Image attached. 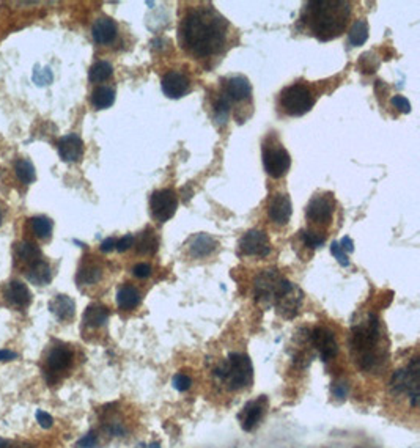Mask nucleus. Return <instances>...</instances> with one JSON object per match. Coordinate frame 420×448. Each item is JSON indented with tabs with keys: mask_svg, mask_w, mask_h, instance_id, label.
Returning <instances> with one entry per match:
<instances>
[{
	"mask_svg": "<svg viewBox=\"0 0 420 448\" xmlns=\"http://www.w3.org/2000/svg\"><path fill=\"white\" fill-rule=\"evenodd\" d=\"M227 21L211 8L192 10L179 25V43L196 57L217 54L227 40Z\"/></svg>",
	"mask_w": 420,
	"mask_h": 448,
	"instance_id": "f257e3e1",
	"label": "nucleus"
},
{
	"mask_svg": "<svg viewBox=\"0 0 420 448\" xmlns=\"http://www.w3.org/2000/svg\"><path fill=\"white\" fill-rule=\"evenodd\" d=\"M351 353L356 365L364 373H378L387 362V348L383 346V327L377 315L368 313L353 326Z\"/></svg>",
	"mask_w": 420,
	"mask_h": 448,
	"instance_id": "f03ea898",
	"label": "nucleus"
},
{
	"mask_svg": "<svg viewBox=\"0 0 420 448\" xmlns=\"http://www.w3.org/2000/svg\"><path fill=\"white\" fill-rule=\"evenodd\" d=\"M307 24L312 34L321 41L334 40L341 35L350 18V4L348 2H309L306 5Z\"/></svg>",
	"mask_w": 420,
	"mask_h": 448,
	"instance_id": "7ed1b4c3",
	"label": "nucleus"
},
{
	"mask_svg": "<svg viewBox=\"0 0 420 448\" xmlns=\"http://www.w3.org/2000/svg\"><path fill=\"white\" fill-rule=\"evenodd\" d=\"M216 378L231 392L248 388L254 382V367L245 354L233 353L216 369Z\"/></svg>",
	"mask_w": 420,
	"mask_h": 448,
	"instance_id": "20e7f679",
	"label": "nucleus"
},
{
	"mask_svg": "<svg viewBox=\"0 0 420 448\" xmlns=\"http://www.w3.org/2000/svg\"><path fill=\"white\" fill-rule=\"evenodd\" d=\"M419 384H420V362L419 357L411 359L408 367L397 369L391 379V392L393 395H408L412 407L419 405Z\"/></svg>",
	"mask_w": 420,
	"mask_h": 448,
	"instance_id": "39448f33",
	"label": "nucleus"
},
{
	"mask_svg": "<svg viewBox=\"0 0 420 448\" xmlns=\"http://www.w3.org/2000/svg\"><path fill=\"white\" fill-rule=\"evenodd\" d=\"M280 107L283 109V112L290 116H302L307 112H310V109L313 107V96L312 92L302 83H293L287 88L282 90L280 93Z\"/></svg>",
	"mask_w": 420,
	"mask_h": 448,
	"instance_id": "423d86ee",
	"label": "nucleus"
},
{
	"mask_svg": "<svg viewBox=\"0 0 420 448\" xmlns=\"http://www.w3.org/2000/svg\"><path fill=\"white\" fill-rule=\"evenodd\" d=\"M285 283H287V278H283L277 271L274 269L263 271L254 282L255 302L264 308L274 307L276 299L280 294V291Z\"/></svg>",
	"mask_w": 420,
	"mask_h": 448,
	"instance_id": "0eeeda50",
	"label": "nucleus"
},
{
	"mask_svg": "<svg viewBox=\"0 0 420 448\" xmlns=\"http://www.w3.org/2000/svg\"><path fill=\"white\" fill-rule=\"evenodd\" d=\"M263 165L271 178H282L292 165V158L285 148L277 142H271L263 145Z\"/></svg>",
	"mask_w": 420,
	"mask_h": 448,
	"instance_id": "6e6552de",
	"label": "nucleus"
},
{
	"mask_svg": "<svg viewBox=\"0 0 420 448\" xmlns=\"http://www.w3.org/2000/svg\"><path fill=\"white\" fill-rule=\"evenodd\" d=\"M178 208V197L172 189H159L153 192L150 198L151 217L159 224H164L173 217Z\"/></svg>",
	"mask_w": 420,
	"mask_h": 448,
	"instance_id": "1a4fd4ad",
	"label": "nucleus"
},
{
	"mask_svg": "<svg viewBox=\"0 0 420 448\" xmlns=\"http://www.w3.org/2000/svg\"><path fill=\"white\" fill-rule=\"evenodd\" d=\"M302 297V291L296 287V285L287 280V283L283 285L280 294L277 296L274 302L277 313L285 318V320H293V318L299 313Z\"/></svg>",
	"mask_w": 420,
	"mask_h": 448,
	"instance_id": "9d476101",
	"label": "nucleus"
},
{
	"mask_svg": "<svg viewBox=\"0 0 420 448\" xmlns=\"http://www.w3.org/2000/svg\"><path fill=\"white\" fill-rule=\"evenodd\" d=\"M334 205L331 194H316L306 206V217L315 224H329L334 214Z\"/></svg>",
	"mask_w": 420,
	"mask_h": 448,
	"instance_id": "9b49d317",
	"label": "nucleus"
},
{
	"mask_svg": "<svg viewBox=\"0 0 420 448\" xmlns=\"http://www.w3.org/2000/svg\"><path fill=\"white\" fill-rule=\"evenodd\" d=\"M240 250L248 257H268L271 252L269 238L262 230H249L240 239Z\"/></svg>",
	"mask_w": 420,
	"mask_h": 448,
	"instance_id": "f8f14e48",
	"label": "nucleus"
},
{
	"mask_svg": "<svg viewBox=\"0 0 420 448\" xmlns=\"http://www.w3.org/2000/svg\"><path fill=\"white\" fill-rule=\"evenodd\" d=\"M310 340H312L313 348L318 351L320 359L323 362H329L334 359L339 353V345L337 340H335L334 334L326 327H315L312 335H310Z\"/></svg>",
	"mask_w": 420,
	"mask_h": 448,
	"instance_id": "ddd939ff",
	"label": "nucleus"
},
{
	"mask_svg": "<svg viewBox=\"0 0 420 448\" xmlns=\"http://www.w3.org/2000/svg\"><path fill=\"white\" fill-rule=\"evenodd\" d=\"M268 409V400L264 397H260L257 400H252L249 401L248 405H245L240 415H238V419H240V423H241V428L244 431H252L254 428L260 423L262 419L264 417V412H266Z\"/></svg>",
	"mask_w": 420,
	"mask_h": 448,
	"instance_id": "4468645a",
	"label": "nucleus"
},
{
	"mask_svg": "<svg viewBox=\"0 0 420 448\" xmlns=\"http://www.w3.org/2000/svg\"><path fill=\"white\" fill-rule=\"evenodd\" d=\"M191 90V81L181 71H170L163 77V92L172 100L183 98Z\"/></svg>",
	"mask_w": 420,
	"mask_h": 448,
	"instance_id": "2eb2a0df",
	"label": "nucleus"
},
{
	"mask_svg": "<svg viewBox=\"0 0 420 448\" xmlns=\"http://www.w3.org/2000/svg\"><path fill=\"white\" fill-rule=\"evenodd\" d=\"M73 363V353L67 346H55L49 351V354L46 357V368L48 374L57 376L63 374Z\"/></svg>",
	"mask_w": 420,
	"mask_h": 448,
	"instance_id": "dca6fc26",
	"label": "nucleus"
},
{
	"mask_svg": "<svg viewBox=\"0 0 420 448\" xmlns=\"http://www.w3.org/2000/svg\"><path fill=\"white\" fill-rule=\"evenodd\" d=\"M293 206L287 194H276L268 203V216L277 225H287L292 217Z\"/></svg>",
	"mask_w": 420,
	"mask_h": 448,
	"instance_id": "f3484780",
	"label": "nucleus"
},
{
	"mask_svg": "<svg viewBox=\"0 0 420 448\" xmlns=\"http://www.w3.org/2000/svg\"><path fill=\"white\" fill-rule=\"evenodd\" d=\"M59 154L65 162L81 161L83 154V142L77 134H68L59 140Z\"/></svg>",
	"mask_w": 420,
	"mask_h": 448,
	"instance_id": "a211bd4d",
	"label": "nucleus"
},
{
	"mask_svg": "<svg viewBox=\"0 0 420 448\" xmlns=\"http://www.w3.org/2000/svg\"><path fill=\"white\" fill-rule=\"evenodd\" d=\"M186 247L192 258H205L216 250L217 243L215 238L206 235V233H198L189 239Z\"/></svg>",
	"mask_w": 420,
	"mask_h": 448,
	"instance_id": "6ab92c4d",
	"label": "nucleus"
},
{
	"mask_svg": "<svg viewBox=\"0 0 420 448\" xmlns=\"http://www.w3.org/2000/svg\"><path fill=\"white\" fill-rule=\"evenodd\" d=\"M118 27L111 18H98L93 22L92 35L98 44H111L117 38Z\"/></svg>",
	"mask_w": 420,
	"mask_h": 448,
	"instance_id": "aec40b11",
	"label": "nucleus"
},
{
	"mask_svg": "<svg viewBox=\"0 0 420 448\" xmlns=\"http://www.w3.org/2000/svg\"><path fill=\"white\" fill-rule=\"evenodd\" d=\"M5 299L13 307L25 308L32 302V294L27 285L19 280H13L5 288Z\"/></svg>",
	"mask_w": 420,
	"mask_h": 448,
	"instance_id": "412c9836",
	"label": "nucleus"
},
{
	"mask_svg": "<svg viewBox=\"0 0 420 448\" xmlns=\"http://www.w3.org/2000/svg\"><path fill=\"white\" fill-rule=\"evenodd\" d=\"M252 93V87L248 81V77L244 76H233L230 77L225 87V98L229 101H243L248 100Z\"/></svg>",
	"mask_w": 420,
	"mask_h": 448,
	"instance_id": "4be33fe9",
	"label": "nucleus"
},
{
	"mask_svg": "<svg viewBox=\"0 0 420 448\" xmlns=\"http://www.w3.org/2000/svg\"><path fill=\"white\" fill-rule=\"evenodd\" d=\"M25 277L30 283L36 285V287H46L53 280V269L46 262H38L29 264L27 271H25Z\"/></svg>",
	"mask_w": 420,
	"mask_h": 448,
	"instance_id": "5701e85b",
	"label": "nucleus"
},
{
	"mask_svg": "<svg viewBox=\"0 0 420 448\" xmlns=\"http://www.w3.org/2000/svg\"><path fill=\"white\" fill-rule=\"evenodd\" d=\"M49 310L55 315L57 320L71 321L76 315V304L69 296L59 294L49 302Z\"/></svg>",
	"mask_w": 420,
	"mask_h": 448,
	"instance_id": "b1692460",
	"label": "nucleus"
},
{
	"mask_svg": "<svg viewBox=\"0 0 420 448\" xmlns=\"http://www.w3.org/2000/svg\"><path fill=\"white\" fill-rule=\"evenodd\" d=\"M107 320H109V308L106 307V305L92 304L88 305L86 311H83V324H86L87 327H92V329L101 327L104 326Z\"/></svg>",
	"mask_w": 420,
	"mask_h": 448,
	"instance_id": "393cba45",
	"label": "nucleus"
},
{
	"mask_svg": "<svg viewBox=\"0 0 420 448\" xmlns=\"http://www.w3.org/2000/svg\"><path fill=\"white\" fill-rule=\"evenodd\" d=\"M142 301V296L137 288L131 287V285H123L117 291V305L121 310H134L139 307Z\"/></svg>",
	"mask_w": 420,
	"mask_h": 448,
	"instance_id": "a878e982",
	"label": "nucleus"
},
{
	"mask_svg": "<svg viewBox=\"0 0 420 448\" xmlns=\"http://www.w3.org/2000/svg\"><path fill=\"white\" fill-rule=\"evenodd\" d=\"M101 277H102V269L98 264L90 263V264H83L79 269V272H77L76 282L82 285V287L83 285H95L101 280Z\"/></svg>",
	"mask_w": 420,
	"mask_h": 448,
	"instance_id": "bb28decb",
	"label": "nucleus"
},
{
	"mask_svg": "<svg viewBox=\"0 0 420 448\" xmlns=\"http://www.w3.org/2000/svg\"><path fill=\"white\" fill-rule=\"evenodd\" d=\"M158 236L151 229H147L139 235L137 241V252L140 255H153L158 252Z\"/></svg>",
	"mask_w": 420,
	"mask_h": 448,
	"instance_id": "cd10ccee",
	"label": "nucleus"
},
{
	"mask_svg": "<svg viewBox=\"0 0 420 448\" xmlns=\"http://www.w3.org/2000/svg\"><path fill=\"white\" fill-rule=\"evenodd\" d=\"M92 106L98 110L109 109L115 101V90L111 87H98L92 93Z\"/></svg>",
	"mask_w": 420,
	"mask_h": 448,
	"instance_id": "c85d7f7f",
	"label": "nucleus"
},
{
	"mask_svg": "<svg viewBox=\"0 0 420 448\" xmlns=\"http://www.w3.org/2000/svg\"><path fill=\"white\" fill-rule=\"evenodd\" d=\"M16 255L21 262L32 264L40 259L41 257V250L38 247L36 244L30 243V241H22L16 245Z\"/></svg>",
	"mask_w": 420,
	"mask_h": 448,
	"instance_id": "c756f323",
	"label": "nucleus"
},
{
	"mask_svg": "<svg viewBox=\"0 0 420 448\" xmlns=\"http://www.w3.org/2000/svg\"><path fill=\"white\" fill-rule=\"evenodd\" d=\"M114 74L112 65L106 60H100L92 65V68L88 71V79L93 83L104 82L107 79H111V76Z\"/></svg>",
	"mask_w": 420,
	"mask_h": 448,
	"instance_id": "7c9ffc66",
	"label": "nucleus"
},
{
	"mask_svg": "<svg viewBox=\"0 0 420 448\" xmlns=\"http://www.w3.org/2000/svg\"><path fill=\"white\" fill-rule=\"evenodd\" d=\"M348 40H350L351 46H362L368 40V22L365 19H359L353 24L350 34H348Z\"/></svg>",
	"mask_w": 420,
	"mask_h": 448,
	"instance_id": "2f4dec72",
	"label": "nucleus"
},
{
	"mask_svg": "<svg viewBox=\"0 0 420 448\" xmlns=\"http://www.w3.org/2000/svg\"><path fill=\"white\" fill-rule=\"evenodd\" d=\"M15 170L18 178L21 179V183L24 184H32L36 179V172L34 164L29 159H19L15 164Z\"/></svg>",
	"mask_w": 420,
	"mask_h": 448,
	"instance_id": "473e14b6",
	"label": "nucleus"
},
{
	"mask_svg": "<svg viewBox=\"0 0 420 448\" xmlns=\"http://www.w3.org/2000/svg\"><path fill=\"white\" fill-rule=\"evenodd\" d=\"M32 224V230H34L35 236L40 239H46L50 235H53V229H54V222L46 216H36L30 220Z\"/></svg>",
	"mask_w": 420,
	"mask_h": 448,
	"instance_id": "72a5a7b5",
	"label": "nucleus"
},
{
	"mask_svg": "<svg viewBox=\"0 0 420 448\" xmlns=\"http://www.w3.org/2000/svg\"><path fill=\"white\" fill-rule=\"evenodd\" d=\"M301 236H302L304 244H306L307 247H310V249H320L326 241V236L323 235V233L313 231V230H304V231H301Z\"/></svg>",
	"mask_w": 420,
	"mask_h": 448,
	"instance_id": "f704fd0d",
	"label": "nucleus"
},
{
	"mask_svg": "<svg viewBox=\"0 0 420 448\" xmlns=\"http://www.w3.org/2000/svg\"><path fill=\"white\" fill-rule=\"evenodd\" d=\"M32 79H34V82L36 83L38 87H46L54 79L53 69H50L49 67L43 68V67H40V65H36L35 69H34V76H32Z\"/></svg>",
	"mask_w": 420,
	"mask_h": 448,
	"instance_id": "c9c22d12",
	"label": "nucleus"
},
{
	"mask_svg": "<svg viewBox=\"0 0 420 448\" xmlns=\"http://www.w3.org/2000/svg\"><path fill=\"white\" fill-rule=\"evenodd\" d=\"M216 118L217 121L221 123H225L229 120V115H230V101L225 98V96H219V100L216 101Z\"/></svg>",
	"mask_w": 420,
	"mask_h": 448,
	"instance_id": "e433bc0d",
	"label": "nucleus"
},
{
	"mask_svg": "<svg viewBox=\"0 0 420 448\" xmlns=\"http://www.w3.org/2000/svg\"><path fill=\"white\" fill-rule=\"evenodd\" d=\"M191 386H192V379L184 373H178L175 374V378H173V387H175L178 392L189 391Z\"/></svg>",
	"mask_w": 420,
	"mask_h": 448,
	"instance_id": "4c0bfd02",
	"label": "nucleus"
},
{
	"mask_svg": "<svg viewBox=\"0 0 420 448\" xmlns=\"http://www.w3.org/2000/svg\"><path fill=\"white\" fill-rule=\"evenodd\" d=\"M331 253L335 257V259H337V262L340 263V266H344V268H348V266H350V259H348L346 253L341 250L339 243H332Z\"/></svg>",
	"mask_w": 420,
	"mask_h": 448,
	"instance_id": "58836bf2",
	"label": "nucleus"
},
{
	"mask_svg": "<svg viewBox=\"0 0 420 448\" xmlns=\"http://www.w3.org/2000/svg\"><path fill=\"white\" fill-rule=\"evenodd\" d=\"M348 392H350V387H348V384L345 381H340V382H335V384L332 386V395L337 400L344 401L346 400L348 397Z\"/></svg>",
	"mask_w": 420,
	"mask_h": 448,
	"instance_id": "ea45409f",
	"label": "nucleus"
},
{
	"mask_svg": "<svg viewBox=\"0 0 420 448\" xmlns=\"http://www.w3.org/2000/svg\"><path fill=\"white\" fill-rule=\"evenodd\" d=\"M133 274L137 278H147L151 276V266L148 263H139L133 268Z\"/></svg>",
	"mask_w": 420,
	"mask_h": 448,
	"instance_id": "a19ab883",
	"label": "nucleus"
},
{
	"mask_svg": "<svg viewBox=\"0 0 420 448\" xmlns=\"http://www.w3.org/2000/svg\"><path fill=\"white\" fill-rule=\"evenodd\" d=\"M392 104L400 110V112H403V114L411 112V102L406 100L405 96H393Z\"/></svg>",
	"mask_w": 420,
	"mask_h": 448,
	"instance_id": "79ce46f5",
	"label": "nucleus"
},
{
	"mask_svg": "<svg viewBox=\"0 0 420 448\" xmlns=\"http://www.w3.org/2000/svg\"><path fill=\"white\" fill-rule=\"evenodd\" d=\"M35 417L38 420V423H40V426L44 428V430H49V428L54 425V419L50 417L49 414L44 412V411H36Z\"/></svg>",
	"mask_w": 420,
	"mask_h": 448,
	"instance_id": "37998d69",
	"label": "nucleus"
},
{
	"mask_svg": "<svg viewBox=\"0 0 420 448\" xmlns=\"http://www.w3.org/2000/svg\"><path fill=\"white\" fill-rule=\"evenodd\" d=\"M96 444H98V437H96V434L88 433L87 436H83L79 442H77V447L79 448H95Z\"/></svg>",
	"mask_w": 420,
	"mask_h": 448,
	"instance_id": "c03bdc74",
	"label": "nucleus"
},
{
	"mask_svg": "<svg viewBox=\"0 0 420 448\" xmlns=\"http://www.w3.org/2000/svg\"><path fill=\"white\" fill-rule=\"evenodd\" d=\"M133 243H134L133 235H126V236H123L121 239H118L117 244H115V249H117L118 252H126L129 247H131Z\"/></svg>",
	"mask_w": 420,
	"mask_h": 448,
	"instance_id": "a18cd8bd",
	"label": "nucleus"
},
{
	"mask_svg": "<svg viewBox=\"0 0 420 448\" xmlns=\"http://www.w3.org/2000/svg\"><path fill=\"white\" fill-rule=\"evenodd\" d=\"M115 244H117V239L115 238H107V239H104V241L101 243V252H104V253H109V252H112L114 249H115Z\"/></svg>",
	"mask_w": 420,
	"mask_h": 448,
	"instance_id": "49530a36",
	"label": "nucleus"
},
{
	"mask_svg": "<svg viewBox=\"0 0 420 448\" xmlns=\"http://www.w3.org/2000/svg\"><path fill=\"white\" fill-rule=\"evenodd\" d=\"M339 245H340L341 250H344L345 253H346V252L351 253V252L354 250V243H353V239H351L350 236H345L344 239H341V241L339 243Z\"/></svg>",
	"mask_w": 420,
	"mask_h": 448,
	"instance_id": "de8ad7c7",
	"label": "nucleus"
},
{
	"mask_svg": "<svg viewBox=\"0 0 420 448\" xmlns=\"http://www.w3.org/2000/svg\"><path fill=\"white\" fill-rule=\"evenodd\" d=\"M18 359V354L10 349H0V362H11Z\"/></svg>",
	"mask_w": 420,
	"mask_h": 448,
	"instance_id": "09e8293b",
	"label": "nucleus"
},
{
	"mask_svg": "<svg viewBox=\"0 0 420 448\" xmlns=\"http://www.w3.org/2000/svg\"><path fill=\"white\" fill-rule=\"evenodd\" d=\"M5 447H6V440L0 439V448H5Z\"/></svg>",
	"mask_w": 420,
	"mask_h": 448,
	"instance_id": "8fccbe9b",
	"label": "nucleus"
},
{
	"mask_svg": "<svg viewBox=\"0 0 420 448\" xmlns=\"http://www.w3.org/2000/svg\"><path fill=\"white\" fill-rule=\"evenodd\" d=\"M2 220H4V214H2V210H0V225H2Z\"/></svg>",
	"mask_w": 420,
	"mask_h": 448,
	"instance_id": "3c124183",
	"label": "nucleus"
}]
</instances>
